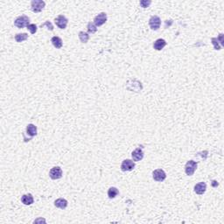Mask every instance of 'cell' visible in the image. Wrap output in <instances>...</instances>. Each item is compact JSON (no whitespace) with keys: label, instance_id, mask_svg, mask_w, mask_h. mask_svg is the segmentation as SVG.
I'll list each match as a JSON object with an SVG mask.
<instances>
[{"label":"cell","instance_id":"6da1fadb","mask_svg":"<svg viewBox=\"0 0 224 224\" xmlns=\"http://www.w3.org/2000/svg\"><path fill=\"white\" fill-rule=\"evenodd\" d=\"M29 22H30V18H29L26 15H23V16H19L18 17L15 21H14V26H17L18 28H24V27H27L29 25Z\"/></svg>","mask_w":224,"mask_h":224},{"label":"cell","instance_id":"7a4b0ae2","mask_svg":"<svg viewBox=\"0 0 224 224\" xmlns=\"http://www.w3.org/2000/svg\"><path fill=\"white\" fill-rule=\"evenodd\" d=\"M197 166H198V164H197V162L194 160H189L187 162V164H186V166H185V172H186V174L187 175H188V176H192L195 172V170L197 169Z\"/></svg>","mask_w":224,"mask_h":224},{"label":"cell","instance_id":"3957f363","mask_svg":"<svg viewBox=\"0 0 224 224\" xmlns=\"http://www.w3.org/2000/svg\"><path fill=\"white\" fill-rule=\"evenodd\" d=\"M46 6V3L42 0H33L31 2V7L33 12H40Z\"/></svg>","mask_w":224,"mask_h":224},{"label":"cell","instance_id":"277c9868","mask_svg":"<svg viewBox=\"0 0 224 224\" xmlns=\"http://www.w3.org/2000/svg\"><path fill=\"white\" fill-rule=\"evenodd\" d=\"M161 19L159 16H151L149 19V26L151 30L157 31L160 27Z\"/></svg>","mask_w":224,"mask_h":224},{"label":"cell","instance_id":"5b68a950","mask_svg":"<svg viewBox=\"0 0 224 224\" xmlns=\"http://www.w3.org/2000/svg\"><path fill=\"white\" fill-rule=\"evenodd\" d=\"M152 178L154 180L158 181V182H161L164 181L166 178H167V174L164 170L162 169H157L152 172Z\"/></svg>","mask_w":224,"mask_h":224},{"label":"cell","instance_id":"8992f818","mask_svg":"<svg viewBox=\"0 0 224 224\" xmlns=\"http://www.w3.org/2000/svg\"><path fill=\"white\" fill-rule=\"evenodd\" d=\"M135 168V163L131 159H125L121 164V170L123 172H130Z\"/></svg>","mask_w":224,"mask_h":224},{"label":"cell","instance_id":"52a82bcc","mask_svg":"<svg viewBox=\"0 0 224 224\" xmlns=\"http://www.w3.org/2000/svg\"><path fill=\"white\" fill-rule=\"evenodd\" d=\"M62 173L63 172H62V170H61V167H54L50 170L49 176H50V178L52 179H61L62 177Z\"/></svg>","mask_w":224,"mask_h":224},{"label":"cell","instance_id":"ba28073f","mask_svg":"<svg viewBox=\"0 0 224 224\" xmlns=\"http://www.w3.org/2000/svg\"><path fill=\"white\" fill-rule=\"evenodd\" d=\"M107 21V14L105 12H101L94 18V24L96 26H101Z\"/></svg>","mask_w":224,"mask_h":224},{"label":"cell","instance_id":"9c48e42d","mask_svg":"<svg viewBox=\"0 0 224 224\" xmlns=\"http://www.w3.org/2000/svg\"><path fill=\"white\" fill-rule=\"evenodd\" d=\"M55 24H56V26H57L59 28L61 29H65L67 27V26H68V22H69V20H68V18L63 16V15H59L56 18H55Z\"/></svg>","mask_w":224,"mask_h":224},{"label":"cell","instance_id":"30bf717a","mask_svg":"<svg viewBox=\"0 0 224 224\" xmlns=\"http://www.w3.org/2000/svg\"><path fill=\"white\" fill-rule=\"evenodd\" d=\"M132 157L134 161H140L144 158V151L142 148H137L132 151Z\"/></svg>","mask_w":224,"mask_h":224},{"label":"cell","instance_id":"8fae6325","mask_svg":"<svg viewBox=\"0 0 224 224\" xmlns=\"http://www.w3.org/2000/svg\"><path fill=\"white\" fill-rule=\"evenodd\" d=\"M206 189H207V185L205 182H200L195 186V192L200 195H203L206 192Z\"/></svg>","mask_w":224,"mask_h":224},{"label":"cell","instance_id":"7c38bea8","mask_svg":"<svg viewBox=\"0 0 224 224\" xmlns=\"http://www.w3.org/2000/svg\"><path fill=\"white\" fill-rule=\"evenodd\" d=\"M167 46V41L163 39H158L155 42L153 43V47L157 51H160L165 46Z\"/></svg>","mask_w":224,"mask_h":224},{"label":"cell","instance_id":"4fadbf2b","mask_svg":"<svg viewBox=\"0 0 224 224\" xmlns=\"http://www.w3.org/2000/svg\"><path fill=\"white\" fill-rule=\"evenodd\" d=\"M54 206L59 208H61V209H65L68 207V201L62 198H59L54 201Z\"/></svg>","mask_w":224,"mask_h":224},{"label":"cell","instance_id":"5bb4252c","mask_svg":"<svg viewBox=\"0 0 224 224\" xmlns=\"http://www.w3.org/2000/svg\"><path fill=\"white\" fill-rule=\"evenodd\" d=\"M21 201L25 205H31V204L33 203L34 200H33V197L31 194H27V195H24L21 197Z\"/></svg>","mask_w":224,"mask_h":224},{"label":"cell","instance_id":"9a60e30c","mask_svg":"<svg viewBox=\"0 0 224 224\" xmlns=\"http://www.w3.org/2000/svg\"><path fill=\"white\" fill-rule=\"evenodd\" d=\"M26 133L28 134L31 138L34 137V136L37 135V127L35 126L34 124H30L26 127Z\"/></svg>","mask_w":224,"mask_h":224},{"label":"cell","instance_id":"2e32d148","mask_svg":"<svg viewBox=\"0 0 224 224\" xmlns=\"http://www.w3.org/2000/svg\"><path fill=\"white\" fill-rule=\"evenodd\" d=\"M51 42H52L53 46H54L55 48H61L62 47V40L60 38V37H58V36H54V37H53L52 39H51Z\"/></svg>","mask_w":224,"mask_h":224},{"label":"cell","instance_id":"e0dca14e","mask_svg":"<svg viewBox=\"0 0 224 224\" xmlns=\"http://www.w3.org/2000/svg\"><path fill=\"white\" fill-rule=\"evenodd\" d=\"M118 194H119V192H118L117 188H116V187H110L108 190V196H109V199H114Z\"/></svg>","mask_w":224,"mask_h":224},{"label":"cell","instance_id":"ac0fdd59","mask_svg":"<svg viewBox=\"0 0 224 224\" xmlns=\"http://www.w3.org/2000/svg\"><path fill=\"white\" fill-rule=\"evenodd\" d=\"M78 36H79L81 42H82V43H87L88 41V40H89V35L87 33H85V32H80Z\"/></svg>","mask_w":224,"mask_h":224},{"label":"cell","instance_id":"d6986e66","mask_svg":"<svg viewBox=\"0 0 224 224\" xmlns=\"http://www.w3.org/2000/svg\"><path fill=\"white\" fill-rule=\"evenodd\" d=\"M27 38H28V35L26 34V33H18V34L15 35V40L17 42H18V43L26 40Z\"/></svg>","mask_w":224,"mask_h":224},{"label":"cell","instance_id":"ffe728a7","mask_svg":"<svg viewBox=\"0 0 224 224\" xmlns=\"http://www.w3.org/2000/svg\"><path fill=\"white\" fill-rule=\"evenodd\" d=\"M87 28H88V32L90 33H95L97 31L96 26L94 23H92V22H88V23Z\"/></svg>","mask_w":224,"mask_h":224},{"label":"cell","instance_id":"44dd1931","mask_svg":"<svg viewBox=\"0 0 224 224\" xmlns=\"http://www.w3.org/2000/svg\"><path fill=\"white\" fill-rule=\"evenodd\" d=\"M27 29L30 31V33L32 34H34L35 33L37 32V26L35 24H30L28 26H27Z\"/></svg>","mask_w":224,"mask_h":224},{"label":"cell","instance_id":"7402d4cb","mask_svg":"<svg viewBox=\"0 0 224 224\" xmlns=\"http://www.w3.org/2000/svg\"><path fill=\"white\" fill-rule=\"evenodd\" d=\"M211 41H212L213 45L214 46V49H215V50H221V46L219 45L218 39H217V38H212V39H211Z\"/></svg>","mask_w":224,"mask_h":224},{"label":"cell","instance_id":"603a6c76","mask_svg":"<svg viewBox=\"0 0 224 224\" xmlns=\"http://www.w3.org/2000/svg\"><path fill=\"white\" fill-rule=\"evenodd\" d=\"M45 26H47V29H48V30H50V31H53V26L52 23H51L50 21H46L44 24H41V25H40V27L42 28V27H44Z\"/></svg>","mask_w":224,"mask_h":224},{"label":"cell","instance_id":"cb8c5ba5","mask_svg":"<svg viewBox=\"0 0 224 224\" xmlns=\"http://www.w3.org/2000/svg\"><path fill=\"white\" fill-rule=\"evenodd\" d=\"M140 6L141 7H143V8H147V7H149V6L151 4V1H146V0H142V1H140Z\"/></svg>","mask_w":224,"mask_h":224}]
</instances>
